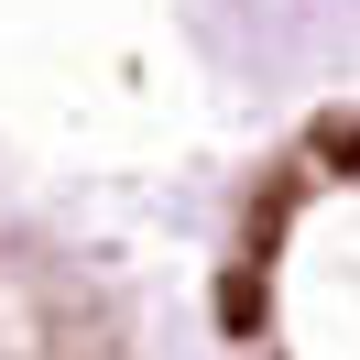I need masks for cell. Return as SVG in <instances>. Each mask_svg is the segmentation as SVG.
I'll return each mask as SVG.
<instances>
[{
    "label": "cell",
    "instance_id": "obj_1",
    "mask_svg": "<svg viewBox=\"0 0 360 360\" xmlns=\"http://www.w3.org/2000/svg\"><path fill=\"white\" fill-rule=\"evenodd\" d=\"M219 328H229V338H262V328H273V262L240 251V262L219 273Z\"/></svg>",
    "mask_w": 360,
    "mask_h": 360
},
{
    "label": "cell",
    "instance_id": "obj_2",
    "mask_svg": "<svg viewBox=\"0 0 360 360\" xmlns=\"http://www.w3.org/2000/svg\"><path fill=\"white\" fill-rule=\"evenodd\" d=\"M306 164H316V175H360V120L349 110H316L306 120Z\"/></svg>",
    "mask_w": 360,
    "mask_h": 360
}]
</instances>
